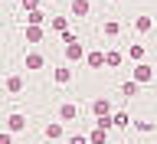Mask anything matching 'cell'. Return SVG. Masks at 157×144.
Wrapping results in <instances>:
<instances>
[{
  "mask_svg": "<svg viewBox=\"0 0 157 144\" xmlns=\"http://www.w3.org/2000/svg\"><path fill=\"white\" fill-rule=\"evenodd\" d=\"M137 92H141V85H137V82H131V79L121 85V95H128V98H131V95H137Z\"/></svg>",
  "mask_w": 157,
  "mask_h": 144,
  "instance_id": "21",
  "label": "cell"
},
{
  "mask_svg": "<svg viewBox=\"0 0 157 144\" xmlns=\"http://www.w3.org/2000/svg\"><path fill=\"white\" fill-rule=\"evenodd\" d=\"M118 33H121V23H118V20H105V23H101V36L115 39Z\"/></svg>",
  "mask_w": 157,
  "mask_h": 144,
  "instance_id": "11",
  "label": "cell"
},
{
  "mask_svg": "<svg viewBox=\"0 0 157 144\" xmlns=\"http://www.w3.org/2000/svg\"><path fill=\"white\" fill-rule=\"evenodd\" d=\"M43 134H46L49 141H62V138H66V131H62V121H49V125L43 128Z\"/></svg>",
  "mask_w": 157,
  "mask_h": 144,
  "instance_id": "8",
  "label": "cell"
},
{
  "mask_svg": "<svg viewBox=\"0 0 157 144\" xmlns=\"http://www.w3.org/2000/svg\"><path fill=\"white\" fill-rule=\"evenodd\" d=\"M46 13L43 10H33V13H26V26H46Z\"/></svg>",
  "mask_w": 157,
  "mask_h": 144,
  "instance_id": "14",
  "label": "cell"
},
{
  "mask_svg": "<svg viewBox=\"0 0 157 144\" xmlns=\"http://www.w3.org/2000/svg\"><path fill=\"white\" fill-rule=\"evenodd\" d=\"M101 59H105V66H108V69H118L124 56H121L118 49H105V53H101Z\"/></svg>",
  "mask_w": 157,
  "mask_h": 144,
  "instance_id": "10",
  "label": "cell"
},
{
  "mask_svg": "<svg viewBox=\"0 0 157 144\" xmlns=\"http://www.w3.org/2000/svg\"><path fill=\"white\" fill-rule=\"evenodd\" d=\"M82 59H85L82 39H78V43H69V46H66V62H82Z\"/></svg>",
  "mask_w": 157,
  "mask_h": 144,
  "instance_id": "5",
  "label": "cell"
},
{
  "mask_svg": "<svg viewBox=\"0 0 157 144\" xmlns=\"http://www.w3.org/2000/svg\"><path fill=\"white\" fill-rule=\"evenodd\" d=\"M23 66H26L29 72H36V69L46 66V56H43L39 49H26V53H23Z\"/></svg>",
  "mask_w": 157,
  "mask_h": 144,
  "instance_id": "2",
  "label": "cell"
},
{
  "mask_svg": "<svg viewBox=\"0 0 157 144\" xmlns=\"http://www.w3.org/2000/svg\"><path fill=\"white\" fill-rule=\"evenodd\" d=\"M134 128L141 134H151V131H154V121H134Z\"/></svg>",
  "mask_w": 157,
  "mask_h": 144,
  "instance_id": "22",
  "label": "cell"
},
{
  "mask_svg": "<svg viewBox=\"0 0 157 144\" xmlns=\"http://www.w3.org/2000/svg\"><path fill=\"white\" fill-rule=\"evenodd\" d=\"M92 115H95V118H108V115H111V98H108V95L92 98Z\"/></svg>",
  "mask_w": 157,
  "mask_h": 144,
  "instance_id": "4",
  "label": "cell"
},
{
  "mask_svg": "<svg viewBox=\"0 0 157 144\" xmlns=\"http://www.w3.org/2000/svg\"><path fill=\"white\" fill-rule=\"evenodd\" d=\"M49 29H52V33H66L69 29V17H52L49 20Z\"/></svg>",
  "mask_w": 157,
  "mask_h": 144,
  "instance_id": "17",
  "label": "cell"
},
{
  "mask_svg": "<svg viewBox=\"0 0 157 144\" xmlns=\"http://www.w3.org/2000/svg\"><path fill=\"white\" fill-rule=\"evenodd\" d=\"M131 82H137V85L154 82V66H151V62H137V66L131 69Z\"/></svg>",
  "mask_w": 157,
  "mask_h": 144,
  "instance_id": "1",
  "label": "cell"
},
{
  "mask_svg": "<svg viewBox=\"0 0 157 144\" xmlns=\"http://www.w3.org/2000/svg\"><path fill=\"white\" fill-rule=\"evenodd\" d=\"M144 53H147V49L141 46V43H131V49H128V56L134 59V62H144Z\"/></svg>",
  "mask_w": 157,
  "mask_h": 144,
  "instance_id": "20",
  "label": "cell"
},
{
  "mask_svg": "<svg viewBox=\"0 0 157 144\" xmlns=\"http://www.w3.org/2000/svg\"><path fill=\"white\" fill-rule=\"evenodd\" d=\"M59 36H62V43H66V46H69V43H78V36L72 33V29H66V33H59Z\"/></svg>",
  "mask_w": 157,
  "mask_h": 144,
  "instance_id": "24",
  "label": "cell"
},
{
  "mask_svg": "<svg viewBox=\"0 0 157 144\" xmlns=\"http://www.w3.org/2000/svg\"><path fill=\"white\" fill-rule=\"evenodd\" d=\"M78 118V105L75 102H62L59 105V121H75Z\"/></svg>",
  "mask_w": 157,
  "mask_h": 144,
  "instance_id": "6",
  "label": "cell"
},
{
  "mask_svg": "<svg viewBox=\"0 0 157 144\" xmlns=\"http://www.w3.org/2000/svg\"><path fill=\"white\" fill-rule=\"evenodd\" d=\"M134 29H137V33H151V29H154V20H151V17H137L134 20Z\"/></svg>",
  "mask_w": 157,
  "mask_h": 144,
  "instance_id": "18",
  "label": "cell"
},
{
  "mask_svg": "<svg viewBox=\"0 0 157 144\" xmlns=\"http://www.w3.org/2000/svg\"><path fill=\"white\" fill-rule=\"evenodd\" d=\"M20 7H23V13H33V10H39V0H20Z\"/></svg>",
  "mask_w": 157,
  "mask_h": 144,
  "instance_id": "23",
  "label": "cell"
},
{
  "mask_svg": "<svg viewBox=\"0 0 157 144\" xmlns=\"http://www.w3.org/2000/svg\"><path fill=\"white\" fill-rule=\"evenodd\" d=\"M88 144H108V131H101V128H95V131H92V134L85 138Z\"/></svg>",
  "mask_w": 157,
  "mask_h": 144,
  "instance_id": "19",
  "label": "cell"
},
{
  "mask_svg": "<svg viewBox=\"0 0 157 144\" xmlns=\"http://www.w3.org/2000/svg\"><path fill=\"white\" fill-rule=\"evenodd\" d=\"M85 62H88V69H101V66H105L101 49H92V53H85Z\"/></svg>",
  "mask_w": 157,
  "mask_h": 144,
  "instance_id": "15",
  "label": "cell"
},
{
  "mask_svg": "<svg viewBox=\"0 0 157 144\" xmlns=\"http://www.w3.org/2000/svg\"><path fill=\"white\" fill-rule=\"evenodd\" d=\"M0 144H13V134H7V131H0Z\"/></svg>",
  "mask_w": 157,
  "mask_h": 144,
  "instance_id": "25",
  "label": "cell"
},
{
  "mask_svg": "<svg viewBox=\"0 0 157 144\" xmlns=\"http://www.w3.org/2000/svg\"><path fill=\"white\" fill-rule=\"evenodd\" d=\"M23 85H26V82H23V76H7V82H3V88H7V92H13V95H17V92H23Z\"/></svg>",
  "mask_w": 157,
  "mask_h": 144,
  "instance_id": "13",
  "label": "cell"
},
{
  "mask_svg": "<svg viewBox=\"0 0 157 144\" xmlns=\"http://www.w3.org/2000/svg\"><path fill=\"white\" fill-rule=\"evenodd\" d=\"M52 82H56V85H69V82H72V69H69V66L52 69Z\"/></svg>",
  "mask_w": 157,
  "mask_h": 144,
  "instance_id": "9",
  "label": "cell"
},
{
  "mask_svg": "<svg viewBox=\"0 0 157 144\" xmlns=\"http://www.w3.org/2000/svg\"><path fill=\"white\" fill-rule=\"evenodd\" d=\"M69 144H88V141H85L82 134H72V138H69Z\"/></svg>",
  "mask_w": 157,
  "mask_h": 144,
  "instance_id": "26",
  "label": "cell"
},
{
  "mask_svg": "<svg viewBox=\"0 0 157 144\" xmlns=\"http://www.w3.org/2000/svg\"><path fill=\"white\" fill-rule=\"evenodd\" d=\"M69 13L72 17H88L92 13V0H72L69 3Z\"/></svg>",
  "mask_w": 157,
  "mask_h": 144,
  "instance_id": "7",
  "label": "cell"
},
{
  "mask_svg": "<svg viewBox=\"0 0 157 144\" xmlns=\"http://www.w3.org/2000/svg\"><path fill=\"white\" fill-rule=\"evenodd\" d=\"M128 125H131L128 111H111V128H128Z\"/></svg>",
  "mask_w": 157,
  "mask_h": 144,
  "instance_id": "16",
  "label": "cell"
},
{
  "mask_svg": "<svg viewBox=\"0 0 157 144\" xmlns=\"http://www.w3.org/2000/svg\"><path fill=\"white\" fill-rule=\"evenodd\" d=\"M20 131H26V115H23V111H10V118H7V134H20Z\"/></svg>",
  "mask_w": 157,
  "mask_h": 144,
  "instance_id": "3",
  "label": "cell"
},
{
  "mask_svg": "<svg viewBox=\"0 0 157 144\" xmlns=\"http://www.w3.org/2000/svg\"><path fill=\"white\" fill-rule=\"evenodd\" d=\"M23 36H26V43H39V39L46 36V26H26Z\"/></svg>",
  "mask_w": 157,
  "mask_h": 144,
  "instance_id": "12",
  "label": "cell"
}]
</instances>
